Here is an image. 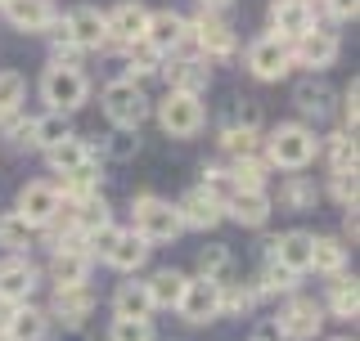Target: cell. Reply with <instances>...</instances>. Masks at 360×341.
Masks as SVG:
<instances>
[{"label": "cell", "instance_id": "cell-4", "mask_svg": "<svg viewBox=\"0 0 360 341\" xmlns=\"http://www.w3.org/2000/svg\"><path fill=\"white\" fill-rule=\"evenodd\" d=\"M180 229H185V225H180V211L167 198H153V193L135 198V234H140L144 243H172Z\"/></svg>", "mask_w": 360, "mask_h": 341}, {"label": "cell", "instance_id": "cell-2", "mask_svg": "<svg viewBox=\"0 0 360 341\" xmlns=\"http://www.w3.org/2000/svg\"><path fill=\"white\" fill-rule=\"evenodd\" d=\"M41 99L59 112H77L90 99V81L77 63H50L41 76Z\"/></svg>", "mask_w": 360, "mask_h": 341}, {"label": "cell", "instance_id": "cell-12", "mask_svg": "<svg viewBox=\"0 0 360 341\" xmlns=\"http://www.w3.org/2000/svg\"><path fill=\"white\" fill-rule=\"evenodd\" d=\"M275 323H279V333H284L288 341H311V337L324 328V310H320L311 297H292L284 310H279Z\"/></svg>", "mask_w": 360, "mask_h": 341}, {"label": "cell", "instance_id": "cell-30", "mask_svg": "<svg viewBox=\"0 0 360 341\" xmlns=\"http://www.w3.org/2000/svg\"><path fill=\"white\" fill-rule=\"evenodd\" d=\"M329 310L338 314V319H356V314H360V283L356 279L333 274V283H329Z\"/></svg>", "mask_w": 360, "mask_h": 341}, {"label": "cell", "instance_id": "cell-45", "mask_svg": "<svg viewBox=\"0 0 360 341\" xmlns=\"http://www.w3.org/2000/svg\"><path fill=\"white\" fill-rule=\"evenodd\" d=\"M108 153L117 157V162H127V157L140 153V140H135L131 131H117V135H112V144H108Z\"/></svg>", "mask_w": 360, "mask_h": 341}, {"label": "cell", "instance_id": "cell-41", "mask_svg": "<svg viewBox=\"0 0 360 341\" xmlns=\"http://www.w3.org/2000/svg\"><path fill=\"white\" fill-rule=\"evenodd\" d=\"M252 301H257L252 288H225V283H221V314H248Z\"/></svg>", "mask_w": 360, "mask_h": 341}, {"label": "cell", "instance_id": "cell-18", "mask_svg": "<svg viewBox=\"0 0 360 341\" xmlns=\"http://www.w3.org/2000/svg\"><path fill=\"white\" fill-rule=\"evenodd\" d=\"M0 14H5L9 27H18V32H45V27L59 22L50 0H0Z\"/></svg>", "mask_w": 360, "mask_h": 341}, {"label": "cell", "instance_id": "cell-35", "mask_svg": "<svg viewBox=\"0 0 360 341\" xmlns=\"http://www.w3.org/2000/svg\"><path fill=\"white\" fill-rule=\"evenodd\" d=\"M198 274H207V279L225 283V274H230V252H225L221 243L202 247V252H198Z\"/></svg>", "mask_w": 360, "mask_h": 341}, {"label": "cell", "instance_id": "cell-42", "mask_svg": "<svg viewBox=\"0 0 360 341\" xmlns=\"http://www.w3.org/2000/svg\"><path fill=\"white\" fill-rule=\"evenodd\" d=\"M356 193H360V185H356V166L333 170V198L342 202V207H356Z\"/></svg>", "mask_w": 360, "mask_h": 341}, {"label": "cell", "instance_id": "cell-50", "mask_svg": "<svg viewBox=\"0 0 360 341\" xmlns=\"http://www.w3.org/2000/svg\"><path fill=\"white\" fill-rule=\"evenodd\" d=\"M333 341H352V337H333Z\"/></svg>", "mask_w": 360, "mask_h": 341}, {"label": "cell", "instance_id": "cell-7", "mask_svg": "<svg viewBox=\"0 0 360 341\" xmlns=\"http://www.w3.org/2000/svg\"><path fill=\"white\" fill-rule=\"evenodd\" d=\"M54 36L77 45V50H104V14H99L95 5H77L72 14H68L63 22H54Z\"/></svg>", "mask_w": 360, "mask_h": 341}, {"label": "cell", "instance_id": "cell-11", "mask_svg": "<svg viewBox=\"0 0 360 341\" xmlns=\"http://www.w3.org/2000/svg\"><path fill=\"white\" fill-rule=\"evenodd\" d=\"M221 211L230 215V220H239L243 229H262L266 215H270V193L266 189H248V185H234L225 193Z\"/></svg>", "mask_w": 360, "mask_h": 341}, {"label": "cell", "instance_id": "cell-22", "mask_svg": "<svg viewBox=\"0 0 360 341\" xmlns=\"http://www.w3.org/2000/svg\"><path fill=\"white\" fill-rule=\"evenodd\" d=\"M90 310H95V297H90L86 283H77V288H54V310H50V314H54L59 323L82 328Z\"/></svg>", "mask_w": 360, "mask_h": 341}, {"label": "cell", "instance_id": "cell-47", "mask_svg": "<svg viewBox=\"0 0 360 341\" xmlns=\"http://www.w3.org/2000/svg\"><path fill=\"white\" fill-rule=\"evenodd\" d=\"M329 9H333V18H338V22H352V18H356V9H360V0H329Z\"/></svg>", "mask_w": 360, "mask_h": 341}, {"label": "cell", "instance_id": "cell-13", "mask_svg": "<svg viewBox=\"0 0 360 341\" xmlns=\"http://www.w3.org/2000/svg\"><path fill=\"white\" fill-rule=\"evenodd\" d=\"M189 41H194V50L202 59H225V54H234V32L225 27L212 9H202L198 22H189Z\"/></svg>", "mask_w": 360, "mask_h": 341}, {"label": "cell", "instance_id": "cell-6", "mask_svg": "<svg viewBox=\"0 0 360 341\" xmlns=\"http://www.w3.org/2000/svg\"><path fill=\"white\" fill-rule=\"evenodd\" d=\"M176 310L185 314V323H212L221 314V283L198 274V279H185V292H180Z\"/></svg>", "mask_w": 360, "mask_h": 341}, {"label": "cell", "instance_id": "cell-15", "mask_svg": "<svg viewBox=\"0 0 360 341\" xmlns=\"http://www.w3.org/2000/svg\"><path fill=\"white\" fill-rule=\"evenodd\" d=\"M292 50V63H302V67H329L338 59V32H324V27H311V32H302L297 41L288 45Z\"/></svg>", "mask_w": 360, "mask_h": 341}, {"label": "cell", "instance_id": "cell-37", "mask_svg": "<svg viewBox=\"0 0 360 341\" xmlns=\"http://www.w3.org/2000/svg\"><path fill=\"white\" fill-rule=\"evenodd\" d=\"M22 95H27V86H22L18 72H0V117H14Z\"/></svg>", "mask_w": 360, "mask_h": 341}, {"label": "cell", "instance_id": "cell-38", "mask_svg": "<svg viewBox=\"0 0 360 341\" xmlns=\"http://www.w3.org/2000/svg\"><path fill=\"white\" fill-rule=\"evenodd\" d=\"M230 180L234 185H248V189H266V162H257V157H234Z\"/></svg>", "mask_w": 360, "mask_h": 341}, {"label": "cell", "instance_id": "cell-51", "mask_svg": "<svg viewBox=\"0 0 360 341\" xmlns=\"http://www.w3.org/2000/svg\"><path fill=\"white\" fill-rule=\"evenodd\" d=\"M0 341H9V337H5V333H0Z\"/></svg>", "mask_w": 360, "mask_h": 341}, {"label": "cell", "instance_id": "cell-8", "mask_svg": "<svg viewBox=\"0 0 360 341\" xmlns=\"http://www.w3.org/2000/svg\"><path fill=\"white\" fill-rule=\"evenodd\" d=\"M59 207H63V193H59V185H50V180H32V185H22V193H18V215L32 229H45V225L59 215Z\"/></svg>", "mask_w": 360, "mask_h": 341}, {"label": "cell", "instance_id": "cell-43", "mask_svg": "<svg viewBox=\"0 0 360 341\" xmlns=\"http://www.w3.org/2000/svg\"><path fill=\"white\" fill-rule=\"evenodd\" d=\"M329 162H333V170L356 166V140H352V135H333V140H329Z\"/></svg>", "mask_w": 360, "mask_h": 341}, {"label": "cell", "instance_id": "cell-26", "mask_svg": "<svg viewBox=\"0 0 360 341\" xmlns=\"http://www.w3.org/2000/svg\"><path fill=\"white\" fill-rule=\"evenodd\" d=\"M86 157H90V144H86V140H77V135H63L59 144H50V149H45V162H50L54 175H68V170L82 166Z\"/></svg>", "mask_w": 360, "mask_h": 341}, {"label": "cell", "instance_id": "cell-9", "mask_svg": "<svg viewBox=\"0 0 360 341\" xmlns=\"http://www.w3.org/2000/svg\"><path fill=\"white\" fill-rule=\"evenodd\" d=\"M144 27H149V9L140 0H122L104 14V45H135L144 41Z\"/></svg>", "mask_w": 360, "mask_h": 341}, {"label": "cell", "instance_id": "cell-25", "mask_svg": "<svg viewBox=\"0 0 360 341\" xmlns=\"http://www.w3.org/2000/svg\"><path fill=\"white\" fill-rule=\"evenodd\" d=\"M144 292H149L153 310H176L180 292H185V274H180V269H158V274L144 283Z\"/></svg>", "mask_w": 360, "mask_h": 341}, {"label": "cell", "instance_id": "cell-29", "mask_svg": "<svg viewBox=\"0 0 360 341\" xmlns=\"http://www.w3.org/2000/svg\"><path fill=\"white\" fill-rule=\"evenodd\" d=\"M112 314H122V319H149L153 301L144 292V283H122L117 297H112Z\"/></svg>", "mask_w": 360, "mask_h": 341}, {"label": "cell", "instance_id": "cell-48", "mask_svg": "<svg viewBox=\"0 0 360 341\" xmlns=\"http://www.w3.org/2000/svg\"><path fill=\"white\" fill-rule=\"evenodd\" d=\"M14 310H18V301H5V297H0V333L9 328V319H14Z\"/></svg>", "mask_w": 360, "mask_h": 341}, {"label": "cell", "instance_id": "cell-5", "mask_svg": "<svg viewBox=\"0 0 360 341\" xmlns=\"http://www.w3.org/2000/svg\"><path fill=\"white\" fill-rule=\"evenodd\" d=\"M158 121H162V131L172 135V140H189V135H198L202 131L198 95H180V90H172V95L158 104Z\"/></svg>", "mask_w": 360, "mask_h": 341}, {"label": "cell", "instance_id": "cell-52", "mask_svg": "<svg viewBox=\"0 0 360 341\" xmlns=\"http://www.w3.org/2000/svg\"><path fill=\"white\" fill-rule=\"evenodd\" d=\"M257 341H266V337H257Z\"/></svg>", "mask_w": 360, "mask_h": 341}, {"label": "cell", "instance_id": "cell-10", "mask_svg": "<svg viewBox=\"0 0 360 341\" xmlns=\"http://www.w3.org/2000/svg\"><path fill=\"white\" fill-rule=\"evenodd\" d=\"M248 67H252V76H262V81H279V76L292 67L288 41H279L275 32H270V36H257L248 45Z\"/></svg>", "mask_w": 360, "mask_h": 341}, {"label": "cell", "instance_id": "cell-24", "mask_svg": "<svg viewBox=\"0 0 360 341\" xmlns=\"http://www.w3.org/2000/svg\"><path fill=\"white\" fill-rule=\"evenodd\" d=\"M50 279H54V288H77V283H86L90 279V256L86 252H59V247H54Z\"/></svg>", "mask_w": 360, "mask_h": 341}, {"label": "cell", "instance_id": "cell-23", "mask_svg": "<svg viewBox=\"0 0 360 341\" xmlns=\"http://www.w3.org/2000/svg\"><path fill=\"white\" fill-rule=\"evenodd\" d=\"M104 260L112 269H122V274H131V269H140L144 260H149V243H144L140 234H127V229H117V238H112V247L104 252Z\"/></svg>", "mask_w": 360, "mask_h": 341}, {"label": "cell", "instance_id": "cell-16", "mask_svg": "<svg viewBox=\"0 0 360 341\" xmlns=\"http://www.w3.org/2000/svg\"><path fill=\"white\" fill-rule=\"evenodd\" d=\"M162 76L180 95H202V90L212 86V67H207V59H198V54H180V59L162 63Z\"/></svg>", "mask_w": 360, "mask_h": 341}, {"label": "cell", "instance_id": "cell-28", "mask_svg": "<svg viewBox=\"0 0 360 341\" xmlns=\"http://www.w3.org/2000/svg\"><path fill=\"white\" fill-rule=\"evenodd\" d=\"M45 328H50V314L32 310V305L22 301L14 310V319H9V328H5V337L9 341H45Z\"/></svg>", "mask_w": 360, "mask_h": 341}, {"label": "cell", "instance_id": "cell-3", "mask_svg": "<svg viewBox=\"0 0 360 341\" xmlns=\"http://www.w3.org/2000/svg\"><path fill=\"white\" fill-rule=\"evenodd\" d=\"M104 112L117 131H140V121L149 117V99L135 76H122V81H108L104 86Z\"/></svg>", "mask_w": 360, "mask_h": 341}, {"label": "cell", "instance_id": "cell-14", "mask_svg": "<svg viewBox=\"0 0 360 341\" xmlns=\"http://www.w3.org/2000/svg\"><path fill=\"white\" fill-rule=\"evenodd\" d=\"M315 27V5L311 0H275L270 5V32L279 41H297L302 32Z\"/></svg>", "mask_w": 360, "mask_h": 341}, {"label": "cell", "instance_id": "cell-49", "mask_svg": "<svg viewBox=\"0 0 360 341\" xmlns=\"http://www.w3.org/2000/svg\"><path fill=\"white\" fill-rule=\"evenodd\" d=\"M202 9H212V14H217V9H225V5H234V0H198Z\"/></svg>", "mask_w": 360, "mask_h": 341}, {"label": "cell", "instance_id": "cell-20", "mask_svg": "<svg viewBox=\"0 0 360 341\" xmlns=\"http://www.w3.org/2000/svg\"><path fill=\"white\" fill-rule=\"evenodd\" d=\"M32 292H37V265L22 260L18 252L9 260H0V297L22 305V301H32Z\"/></svg>", "mask_w": 360, "mask_h": 341}, {"label": "cell", "instance_id": "cell-17", "mask_svg": "<svg viewBox=\"0 0 360 341\" xmlns=\"http://www.w3.org/2000/svg\"><path fill=\"white\" fill-rule=\"evenodd\" d=\"M176 211H180V225H189V229H217V225L225 220V211H221V198L217 193H207V189H189L185 198L176 202Z\"/></svg>", "mask_w": 360, "mask_h": 341}, {"label": "cell", "instance_id": "cell-27", "mask_svg": "<svg viewBox=\"0 0 360 341\" xmlns=\"http://www.w3.org/2000/svg\"><path fill=\"white\" fill-rule=\"evenodd\" d=\"M292 104L307 112V117L320 121V117H329V112H333V90L324 86V81H315V76H311V81H302L297 90H292Z\"/></svg>", "mask_w": 360, "mask_h": 341}, {"label": "cell", "instance_id": "cell-19", "mask_svg": "<svg viewBox=\"0 0 360 341\" xmlns=\"http://www.w3.org/2000/svg\"><path fill=\"white\" fill-rule=\"evenodd\" d=\"M189 36V18H180L176 9H149V27H144V41L153 45L158 54H172V50H180V41Z\"/></svg>", "mask_w": 360, "mask_h": 341}, {"label": "cell", "instance_id": "cell-33", "mask_svg": "<svg viewBox=\"0 0 360 341\" xmlns=\"http://www.w3.org/2000/svg\"><path fill=\"white\" fill-rule=\"evenodd\" d=\"M0 247H5V252H22V247H32V225L22 220L18 211L0 215Z\"/></svg>", "mask_w": 360, "mask_h": 341}, {"label": "cell", "instance_id": "cell-34", "mask_svg": "<svg viewBox=\"0 0 360 341\" xmlns=\"http://www.w3.org/2000/svg\"><path fill=\"white\" fill-rule=\"evenodd\" d=\"M221 149L230 153V157H257V131L234 121V126L221 131Z\"/></svg>", "mask_w": 360, "mask_h": 341}, {"label": "cell", "instance_id": "cell-39", "mask_svg": "<svg viewBox=\"0 0 360 341\" xmlns=\"http://www.w3.org/2000/svg\"><path fill=\"white\" fill-rule=\"evenodd\" d=\"M108 341H153V323L149 319H112L108 328Z\"/></svg>", "mask_w": 360, "mask_h": 341}, {"label": "cell", "instance_id": "cell-1", "mask_svg": "<svg viewBox=\"0 0 360 341\" xmlns=\"http://www.w3.org/2000/svg\"><path fill=\"white\" fill-rule=\"evenodd\" d=\"M315 149H320V140H315V131H307L302 121H288V126H275L266 140V162L270 166H284V170H302L315 162Z\"/></svg>", "mask_w": 360, "mask_h": 341}, {"label": "cell", "instance_id": "cell-21", "mask_svg": "<svg viewBox=\"0 0 360 341\" xmlns=\"http://www.w3.org/2000/svg\"><path fill=\"white\" fill-rule=\"evenodd\" d=\"M311 238L315 234H307V229H288L284 238L270 243V260L284 265L288 274H307V269H311Z\"/></svg>", "mask_w": 360, "mask_h": 341}, {"label": "cell", "instance_id": "cell-44", "mask_svg": "<svg viewBox=\"0 0 360 341\" xmlns=\"http://www.w3.org/2000/svg\"><path fill=\"white\" fill-rule=\"evenodd\" d=\"M292 279H297V274H288L284 265H275V260H270L266 274H262V283H257V292H288V288H292Z\"/></svg>", "mask_w": 360, "mask_h": 341}, {"label": "cell", "instance_id": "cell-40", "mask_svg": "<svg viewBox=\"0 0 360 341\" xmlns=\"http://www.w3.org/2000/svg\"><path fill=\"white\" fill-rule=\"evenodd\" d=\"M127 50H131V76H149V72H158V67H162V63H158V50H153V45L149 41H135V45H127Z\"/></svg>", "mask_w": 360, "mask_h": 341}, {"label": "cell", "instance_id": "cell-31", "mask_svg": "<svg viewBox=\"0 0 360 341\" xmlns=\"http://www.w3.org/2000/svg\"><path fill=\"white\" fill-rule=\"evenodd\" d=\"M311 269H320V274H342L347 269V247L338 243V238H311Z\"/></svg>", "mask_w": 360, "mask_h": 341}, {"label": "cell", "instance_id": "cell-32", "mask_svg": "<svg viewBox=\"0 0 360 341\" xmlns=\"http://www.w3.org/2000/svg\"><path fill=\"white\" fill-rule=\"evenodd\" d=\"M63 135H72V131H68V112L50 108L45 117H37V121H32V135H27V144H37V149L45 153L50 144H59Z\"/></svg>", "mask_w": 360, "mask_h": 341}, {"label": "cell", "instance_id": "cell-36", "mask_svg": "<svg viewBox=\"0 0 360 341\" xmlns=\"http://www.w3.org/2000/svg\"><path fill=\"white\" fill-rule=\"evenodd\" d=\"M279 198H284V207H292V211H311L315 207V185H311L307 175H292Z\"/></svg>", "mask_w": 360, "mask_h": 341}, {"label": "cell", "instance_id": "cell-46", "mask_svg": "<svg viewBox=\"0 0 360 341\" xmlns=\"http://www.w3.org/2000/svg\"><path fill=\"white\" fill-rule=\"evenodd\" d=\"M356 99H360V86L352 81V86H347V104H342V121H347V126H352V131H356V117H360Z\"/></svg>", "mask_w": 360, "mask_h": 341}]
</instances>
